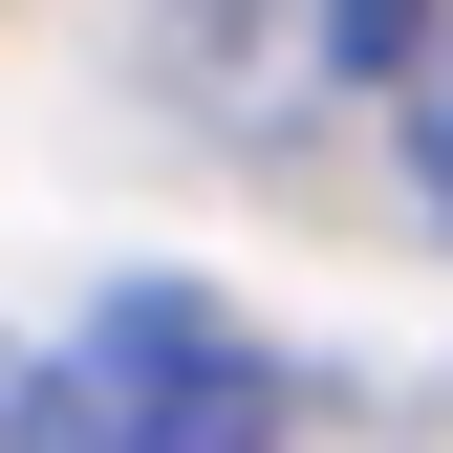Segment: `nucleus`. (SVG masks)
Returning a JSON list of instances; mask_svg holds the SVG:
<instances>
[{
  "mask_svg": "<svg viewBox=\"0 0 453 453\" xmlns=\"http://www.w3.org/2000/svg\"><path fill=\"white\" fill-rule=\"evenodd\" d=\"M280 346L238 303H195V280H130V303H87L65 346L0 388V432L22 453H280Z\"/></svg>",
  "mask_w": 453,
  "mask_h": 453,
  "instance_id": "1",
  "label": "nucleus"
},
{
  "mask_svg": "<svg viewBox=\"0 0 453 453\" xmlns=\"http://www.w3.org/2000/svg\"><path fill=\"white\" fill-rule=\"evenodd\" d=\"M411 195L453 216V43H411Z\"/></svg>",
  "mask_w": 453,
  "mask_h": 453,
  "instance_id": "2",
  "label": "nucleus"
},
{
  "mask_svg": "<svg viewBox=\"0 0 453 453\" xmlns=\"http://www.w3.org/2000/svg\"><path fill=\"white\" fill-rule=\"evenodd\" d=\"M432 22H453V0H324V43H346V65H411Z\"/></svg>",
  "mask_w": 453,
  "mask_h": 453,
  "instance_id": "3",
  "label": "nucleus"
}]
</instances>
